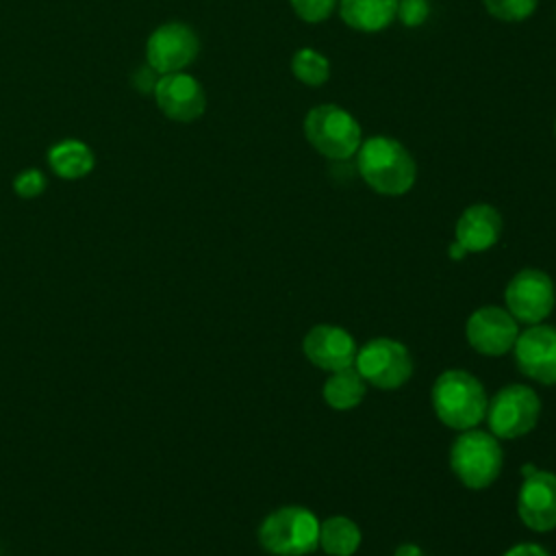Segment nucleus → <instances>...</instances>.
Here are the masks:
<instances>
[{"label":"nucleus","mask_w":556,"mask_h":556,"mask_svg":"<svg viewBox=\"0 0 556 556\" xmlns=\"http://www.w3.org/2000/svg\"><path fill=\"white\" fill-rule=\"evenodd\" d=\"M258 543L274 556H304L319 547V519L304 506H282L258 528Z\"/></svg>","instance_id":"nucleus-3"},{"label":"nucleus","mask_w":556,"mask_h":556,"mask_svg":"<svg viewBox=\"0 0 556 556\" xmlns=\"http://www.w3.org/2000/svg\"><path fill=\"white\" fill-rule=\"evenodd\" d=\"M454 235L467 252H484L493 248L502 235V215L491 204H471L460 213Z\"/></svg>","instance_id":"nucleus-15"},{"label":"nucleus","mask_w":556,"mask_h":556,"mask_svg":"<svg viewBox=\"0 0 556 556\" xmlns=\"http://www.w3.org/2000/svg\"><path fill=\"white\" fill-rule=\"evenodd\" d=\"M504 302L506 311L517 321L528 326L541 324L556 304L554 282L545 271L536 267H526L508 280Z\"/></svg>","instance_id":"nucleus-8"},{"label":"nucleus","mask_w":556,"mask_h":556,"mask_svg":"<svg viewBox=\"0 0 556 556\" xmlns=\"http://www.w3.org/2000/svg\"><path fill=\"white\" fill-rule=\"evenodd\" d=\"M393 556H424L421 547L415 545V543H402Z\"/></svg>","instance_id":"nucleus-26"},{"label":"nucleus","mask_w":556,"mask_h":556,"mask_svg":"<svg viewBox=\"0 0 556 556\" xmlns=\"http://www.w3.org/2000/svg\"><path fill=\"white\" fill-rule=\"evenodd\" d=\"M361 545V528L343 515H332L319 523V547L330 556H352Z\"/></svg>","instance_id":"nucleus-19"},{"label":"nucleus","mask_w":556,"mask_h":556,"mask_svg":"<svg viewBox=\"0 0 556 556\" xmlns=\"http://www.w3.org/2000/svg\"><path fill=\"white\" fill-rule=\"evenodd\" d=\"M486 11L502 22H521L530 17L539 0H482Z\"/></svg>","instance_id":"nucleus-21"},{"label":"nucleus","mask_w":556,"mask_h":556,"mask_svg":"<svg viewBox=\"0 0 556 556\" xmlns=\"http://www.w3.org/2000/svg\"><path fill=\"white\" fill-rule=\"evenodd\" d=\"M465 254H467V250H465L458 241H454V243L450 245V256H452V258H463Z\"/></svg>","instance_id":"nucleus-27"},{"label":"nucleus","mask_w":556,"mask_h":556,"mask_svg":"<svg viewBox=\"0 0 556 556\" xmlns=\"http://www.w3.org/2000/svg\"><path fill=\"white\" fill-rule=\"evenodd\" d=\"M356 167L361 178L382 195L406 193L417 178V165L410 152L391 137L376 135L356 150Z\"/></svg>","instance_id":"nucleus-1"},{"label":"nucleus","mask_w":556,"mask_h":556,"mask_svg":"<svg viewBox=\"0 0 556 556\" xmlns=\"http://www.w3.org/2000/svg\"><path fill=\"white\" fill-rule=\"evenodd\" d=\"M554 128H556V126H554Z\"/></svg>","instance_id":"nucleus-28"},{"label":"nucleus","mask_w":556,"mask_h":556,"mask_svg":"<svg viewBox=\"0 0 556 556\" xmlns=\"http://www.w3.org/2000/svg\"><path fill=\"white\" fill-rule=\"evenodd\" d=\"M48 163L59 178L76 180L93 169V152L78 139H63L48 150Z\"/></svg>","instance_id":"nucleus-17"},{"label":"nucleus","mask_w":556,"mask_h":556,"mask_svg":"<svg viewBox=\"0 0 556 556\" xmlns=\"http://www.w3.org/2000/svg\"><path fill=\"white\" fill-rule=\"evenodd\" d=\"M432 408L439 421L452 430L476 428L486 415L482 382L465 369H447L432 384Z\"/></svg>","instance_id":"nucleus-2"},{"label":"nucleus","mask_w":556,"mask_h":556,"mask_svg":"<svg viewBox=\"0 0 556 556\" xmlns=\"http://www.w3.org/2000/svg\"><path fill=\"white\" fill-rule=\"evenodd\" d=\"M43 189H46V176L39 169H24L13 180V191L26 200L41 195Z\"/></svg>","instance_id":"nucleus-24"},{"label":"nucleus","mask_w":556,"mask_h":556,"mask_svg":"<svg viewBox=\"0 0 556 556\" xmlns=\"http://www.w3.org/2000/svg\"><path fill=\"white\" fill-rule=\"evenodd\" d=\"M513 354L526 378L539 384H556V326H530L517 337Z\"/></svg>","instance_id":"nucleus-10"},{"label":"nucleus","mask_w":556,"mask_h":556,"mask_svg":"<svg viewBox=\"0 0 556 556\" xmlns=\"http://www.w3.org/2000/svg\"><path fill=\"white\" fill-rule=\"evenodd\" d=\"M339 0H291L295 15L308 24H317L330 17Z\"/></svg>","instance_id":"nucleus-22"},{"label":"nucleus","mask_w":556,"mask_h":556,"mask_svg":"<svg viewBox=\"0 0 556 556\" xmlns=\"http://www.w3.org/2000/svg\"><path fill=\"white\" fill-rule=\"evenodd\" d=\"M430 15V2L428 0H400L397 2V11L395 17H400V22L408 28H415L419 24H424Z\"/></svg>","instance_id":"nucleus-23"},{"label":"nucleus","mask_w":556,"mask_h":556,"mask_svg":"<svg viewBox=\"0 0 556 556\" xmlns=\"http://www.w3.org/2000/svg\"><path fill=\"white\" fill-rule=\"evenodd\" d=\"M152 93L163 115H167L174 122H182V124L193 122L206 109V96L202 85L185 72L161 76Z\"/></svg>","instance_id":"nucleus-13"},{"label":"nucleus","mask_w":556,"mask_h":556,"mask_svg":"<svg viewBox=\"0 0 556 556\" xmlns=\"http://www.w3.org/2000/svg\"><path fill=\"white\" fill-rule=\"evenodd\" d=\"M519 519L534 532H549L556 528V473L530 471L523 476L517 495Z\"/></svg>","instance_id":"nucleus-12"},{"label":"nucleus","mask_w":556,"mask_h":556,"mask_svg":"<svg viewBox=\"0 0 556 556\" xmlns=\"http://www.w3.org/2000/svg\"><path fill=\"white\" fill-rule=\"evenodd\" d=\"M302 350H304V356L315 367L326 371L352 367L356 358V343L352 334L330 324L313 326L302 341Z\"/></svg>","instance_id":"nucleus-14"},{"label":"nucleus","mask_w":556,"mask_h":556,"mask_svg":"<svg viewBox=\"0 0 556 556\" xmlns=\"http://www.w3.org/2000/svg\"><path fill=\"white\" fill-rule=\"evenodd\" d=\"M539 415V395L526 384H508L491 397L484 417L497 439H519L536 426Z\"/></svg>","instance_id":"nucleus-7"},{"label":"nucleus","mask_w":556,"mask_h":556,"mask_svg":"<svg viewBox=\"0 0 556 556\" xmlns=\"http://www.w3.org/2000/svg\"><path fill=\"white\" fill-rule=\"evenodd\" d=\"M504 452L497 437L484 430H463L450 450V467L467 489H486L502 471Z\"/></svg>","instance_id":"nucleus-4"},{"label":"nucleus","mask_w":556,"mask_h":556,"mask_svg":"<svg viewBox=\"0 0 556 556\" xmlns=\"http://www.w3.org/2000/svg\"><path fill=\"white\" fill-rule=\"evenodd\" d=\"M504 556H549L539 543H517L504 552Z\"/></svg>","instance_id":"nucleus-25"},{"label":"nucleus","mask_w":556,"mask_h":556,"mask_svg":"<svg viewBox=\"0 0 556 556\" xmlns=\"http://www.w3.org/2000/svg\"><path fill=\"white\" fill-rule=\"evenodd\" d=\"M465 334L469 345L484 356H502L513 350L519 328L517 319L500 306H482L467 319Z\"/></svg>","instance_id":"nucleus-11"},{"label":"nucleus","mask_w":556,"mask_h":556,"mask_svg":"<svg viewBox=\"0 0 556 556\" xmlns=\"http://www.w3.org/2000/svg\"><path fill=\"white\" fill-rule=\"evenodd\" d=\"M367 391V382L356 371V367H343L330 371L328 380L324 382V400L334 410H352L356 408Z\"/></svg>","instance_id":"nucleus-18"},{"label":"nucleus","mask_w":556,"mask_h":556,"mask_svg":"<svg viewBox=\"0 0 556 556\" xmlns=\"http://www.w3.org/2000/svg\"><path fill=\"white\" fill-rule=\"evenodd\" d=\"M200 50L198 35L182 22H167L159 26L146 43L148 65L156 74H174L187 67Z\"/></svg>","instance_id":"nucleus-9"},{"label":"nucleus","mask_w":556,"mask_h":556,"mask_svg":"<svg viewBox=\"0 0 556 556\" xmlns=\"http://www.w3.org/2000/svg\"><path fill=\"white\" fill-rule=\"evenodd\" d=\"M354 367L367 384L393 391L410 378L413 358L404 343L389 337H376L356 350Z\"/></svg>","instance_id":"nucleus-6"},{"label":"nucleus","mask_w":556,"mask_h":556,"mask_svg":"<svg viewBox=\"0 0 556 556\" xmlns=\"http://www.w3.org/2000/svg\"><path fill=\"white\" fill-rule=\"evenodd\" d=\"M400 0H339L341 20L363 33L387 28L395 20Z\"/></svg>","instance_id":"nucleus-16"},{"label":"nucleus","mask_w":556,"mask_h":556,"mask_svg":"<svg viewBox=\"0 0 556 556\" xmlns=\"http://www.w3.org/2000/svg\"><path fill=\"white\" fill-rule=\"evenodd\" d=\"M308 143L326 159L345 161L363 143L361 126L352 113L337 104H317L304 117Z\"/></svg>","instance_id":"nucleus-5"},{"label":"nucleus","mask_w":556,"mask_h":556,"mask_svg":"<svg viewBox=\"0 0 556 556\" xmlns=\"http://www.w3.org/2000/svg\"><path fill=\"white\" fill-rule=\"evenodd\" d=\"M291 72L300 83L308 87H319L330 76V63L321 52L313 48H300L291 59Z\"/></svg>","instance_id":"nucleus-20"}]
</instances>
